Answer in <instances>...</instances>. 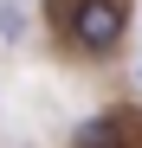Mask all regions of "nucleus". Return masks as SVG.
<instances>
[{
  "mask_svg": "<svg viewBox=\"0 0 142 148\" xmlns=\"http://www.w3.org/2000/svg\"><path fill=\"white\" fill-rule=\"evenodd\" d=\"M71 148H129V122L116 110H103V116H90V122L71 129Z\"/></svg>",
  "mask_w": 142,
  "mask_h": 148,
  "instance_id": "f03ea898",
  "label": "nucleus"
},
{
  "mask_svg": "<svg viewBox=\"0 0 142 148\" xmlns=\"http://www.w3.org/2000/svg\"><path fill=\"white\" fill-rule=\"evenodd\" d=\"M52 26L78 58H110L129 32V0H52Z\"/></svg>",
  "mask_w": 142,
  "mask_h": 148,
  "instance_id": "f257e3e1",
  "label": "nucleus"
},
{
  "mask_svg": "<svg viewBox=\"0 0 142 148\" xmlns=\"http://www.w3.org/2000/svg\"><path fill=\"white\" fill-rule=\"evenodd\" d=\"M19 26H26V13H19V7H0V32L19 39Z\"/></svg>",
  "mask_w": 142,
  "mask_h": 148,
  "instance_id": "7ed1b4c3",
  "label": "nucleus"
}]
</instances>
